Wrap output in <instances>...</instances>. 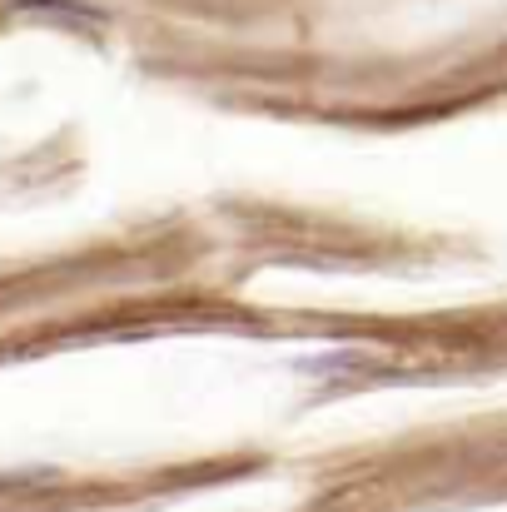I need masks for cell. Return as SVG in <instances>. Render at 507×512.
<instances>
[{
  "label": "cell",
  "mask_w": 507,
  "mask_h": 512,
  "mask_svg": "<svg viewBox=\"0 0 507 512\" xmlns=\"http://www.w3.org/2000/svg\"><path fill=\"white\" fill-rule=\"evenodd\" d=\"M20 15H55V20H85V25H100V10L90 5H75V0H15Z\"/></svg>",
  "instance_id": "obj_1"
}]
</instances>
